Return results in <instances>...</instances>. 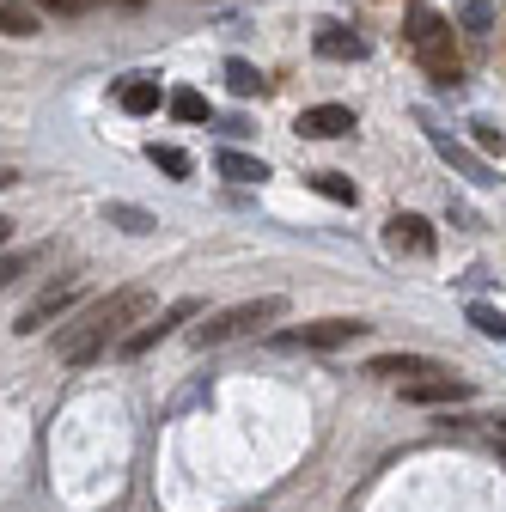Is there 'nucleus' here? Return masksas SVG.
<instances>
[{
    "instance_id": "f257e3e1",
    "label": "nucleus",
    "mask_w": 506,
    "mask_h": 512,
    "mask_svg": "<svg viewBox=\"0 0 506 512\" xmlns=\"http://www.w3.org/2000/svg\"><path fill=\"white\" fill-rule=\"evenodd\" d=\"M153 311V293L147 287H122L86 311H74L68 324H61L55 336V360L61 366H92L104 348H122V336H129V324H141V317Z\"/></svg>"
},
{
    "instance_id": "f03ea898",
    "label": "nucleus",
    "mask_w": 506,
    "mask_h": 512,
    "mask_svg": "<svg viewBox=\"0 0 506 512\" xmlns=\"http://www.w3.org/2000/svg\"><path fill=\"white\" fill-rule=\"evenodd\" d=\"M409 49L421 55V68L439 86H458V49H452V19H439L427 0L409 7Z\"/></svg>"
},
{
    "instance_id": "7ed1b4c3",
    "label": "nucleus",
    "mask_w": 506,
    "mask_h": 512,
    "mask_svg": "<svg viewBox=\"0 0 506 512\" xmlns=\"http://www.w3.org/2000/svg\"><path fill=\"white\" fill-rule=\"evenodd\" d=\"M275 317H287V299H281V293H263V299H244V305L208 317V324H196V330H189V342H196V348H220V342H232V336H250V330L275 324Z\"/></svg>"
},
{
    "instance_id": "20e7f679",
    "label": "nucleus",
    "mask_w": 506,
    "mask_h": 512,
    "mask_svg": "<svg viewBox=\"0 0 506 512\" xmlns=\"http://www.w3.org/2000/svg\"><path fill=\"white\" fill-rule=\"evenodd\" d=\"M372 324L366 317H318V324H299V330H281L269 336L275 348H342V342H360Z\"/></svg>"
},
{
    "instance_id": "39448f33",
    "label": "nucleus",
    "mask_w": 506,
    "mask_h": 512,
    "mask_svg": "<svg viewBox=\"0 0 506 512\" xmlns=\"http://www.w3.org/2000/svg\"><path fill=\"white\" fill-rule=\"evenodd\" d=\"M196 311H202V299H177V305H165L159 317H147L141 330H129V336H122V348H116V354H122V360H141V354H153V348H159L165 336H177V324H189Z\"/></svg>"
},
{
    "instance_id": "423d86ee",
    "label": "nucleus",
    "mask_w": 506,
    "mask_h": 512,
    "mask_svg": "<svg viewBox=\"0 0 506 512\" xmlns=\"http://www.w3.org/2000/svg\"><path fill=\"white\" fill-rule=\"evenodd\" d=\"M74 299H80V281H55L31 311H19V324H13V336H37L43 324H55V317H68L74 311Z\"/></svg>"
},
{
    "instance_id": "0eeeda50",
    "label": "nucleus",
    "mask_w": 506,
    "mask_h": 512,
    "mask_svg": "<svg viewBox=\"0 0 506 512\" xmlns=\"http://www.w3.org/2000/svg\"><path fill=\"white\" fill-rule=\"evenodd\" d=\"M476 397V384L470 378H452V372H427V378H409L403 384V403H470Z\"/></svg>"
},
{
    "instance_id": "6e6552de",
    "label": "nucleus",
    "mask_w": 506,
    "mask_h": 512,
    "mask_svg": "<svg viewBox=\"0 0 506 512\" xmlns=\"http://www.w3.org/2000/svg\"><path fill=\"white\" fill-rule=\"evenodd\" d=\"M299 141H336V135H354V110L348 104H311L299 110Z\"/></svg>"
},
{
    "instance_id": "1a4fd4ad",
    "label": "nucleus",
    "mask_w": 506,
    "mask_h": 512,
    "mask_svg": "<svg viewBox=\"0 0 506 512\" xmlns=\"http://www.w3.org/2000/svg\"><path fill=\"white\" fill-rule=\"evenodd\" d=\"M433 226L421 220V214H391L385 220V250H397V256H433Z\"/></svg>"
},
{
    "instance_id": "9d476101",
    "label": "nucleus",
    "mask_w": 506,
    "mask_h": 512,
    "mask_svg": "<svg viewBox=\"0 0 506 512\" xmlns=\"http://www.w3.org/2000/svg\"><path fill=\"white\" fill-rule=\"evenodd\" d=\"M372 378H397V384H409V378H427V372H446L439 360H427V354H378L372 366H366Z\"/></svg>"
},
{
    "instance_id": "9b49d317",
    "label": "nucleus",
    "mask_w": 506,
    "mask_h": 512,
    "mask_svg": "<svg viewBox=\"0 0 506 512\" xmlns=\"http://www.w3.org/2000/svg\"><path fill=\"white\" fill-rule=\"evenodd\" d=\"M116 104L129 110V116H153L159 110V80H147V74H129L116 86Z\"/></svg>"
},
{
    "instance_id": "f8f14e48",
    "label": "nucleus",
    "mask_w": 506,
    "mask_h": 512,
    "mask_svg": "<svg viewBox=\"0 0 506 512\" xmlns=\"http://www.w3.org/2000/svg\"><path fill=\"white\" fill-rule=\"evenodd\" d=\"M318 55H330V61H360V55H366V37H354L348 25H324V31H318Z\"/></svg>"
},
{
    "instance_id": "ddd939ff",
    "label": "nucleus",
    "mask_w": 506,
    "mask_h": 512,
    "mask_svg": "<svg viewBox=\"0 0 506 512\" xmlns=\"http://www.w3.org/2000/svg\"><path fill=\"white\" fill-rule=\"evenodd\" d=\"M433 147H439V153H446V159H452V165H458V171H464L470 183H494V177H488V165H482V159H476L470 147H458V141L446 135V128H433Z\"/></svg>"
},
{
    "instance_id": "4468645a",
    "label": "nucleus",
    "mask_w": 506,
    "mask_h": 512,
    "mask_svg": "<svg viewBox=\"0 0 506 512\" xmlns=\"http://www.w3.org/2000/svg\"><path fill=\"white\" fill-rule=\"evenodd\" d=\"M214 165H220V177H232V183H263V177H269L263 159H250V153H238V147H226Z\"/></svg>"
},
{
    "instance_id": "2eb2a0df",
    "label": "nucleus",
    "mask_w": 506,
    "mask_h": 512,
    "mask_svg": "<svg viewBox=\"0 0 506 512\" xmlns=\"http://www.w3.org/2000/svg\"><path fill=\"white\" fill-rule=\"evenodd\" d=\"M104 220H110V226H122V232H135V238H141V232H159V220H153L147 208H135V202H110V208H104Z\"/></svg>"
},
{
    "instance_id": "dca6fc26",
    "label": "nucleus",
    "mask_w": 506,
    "mask_h": 512,
    "mask_svg": "<svg viewBox=\"0 0 506 512\" xmlns=\"http://www.w3.org/2000/svg\"><path fill=\"white\" fill-rule=\"evenodd\" d=\"M305 183H311V189H318V196H330V202H342V208H354V202H360V189H354V183H348L342 171H311Z\"/></svg>"
},
{
    "instance_id": "f3484780",
    "label": "nucleus",
    "mask_w": 506,
    "mask_h": 512,
    "mask_svg": "<svg viewBox=\"0 0 506 512\" xmlns=\"http://www.w3.org/2000/svg\"><path fill=\"white\" fill-rule=\"evenodd\" d=\"M226 86H232V98H257V92H263V74L250 68V61L232 55V61H226Z\"/></svg>"
},
{
    "instance_id": "a211bd4d",
    "label": "nucleus",
    "mask_w": 506,
    "mask_h": 512,
    "mask_svg": "<svg viewBox=\"0 0 506 512\" xmlns=\"http://www.w3.org/2000/svg\"><path fill=\"white\" fill-rule=\"evenodd\" d=\"M165 104H171V116H177V122H208V98H202V92H189V86H183V92H171Z\"/></svg>"
},
{
    "instance_id": "6ab92c4d",
    "label": "nucleus",
    "mask_w": 506,
    "mask_h": 512,
    "mask_svg": "<svg viewBox=\"0 0 506 512\" xmlns=\"http://www.w3.org/2000/svg\"><path fill=\"white\" fill-rule=\"evenodd\" d=\"M147 159H153L165 177H189V153H183V147H159V141H153V147H147Z\"/></svg>"
},
{
    "instance_id": "aec40b11",
    "label": "nucleus",
    "mask_w": 506,
    "mask_h": 512,
    "mask_svg": "<svg viewBox=\"0 0 506 512\" xmlns=\"http://www.w3.org/2000/svg\"><path fill=\"white\" fill-rule=\"evenodd\" d=\"M470 324H476L488 342H506V311H494V305H470Z\"/></svg>"
},
{
    "instance_id": "412c9836",
    "label": "nucleus",
    "mask_w": 506,
    "mask_h": 512,
    "mask_svg": "<svg viewBox=\"0 0 506 512\" xmlns=\"http://www.w3.org/2000/svg\"><path fill=\"white\" fill-rule=\"evenodd\" d=\"M0 31H7V37H31V31H37V19H31L25 7H13V0H7V7H0Z\"/></svg>"
},
{
    "instance_id": "4be33fe9",
    "label": "nucleus",
    "mask_w": 506,
    "mask_h": 512,
    "mask_svg": "<svg viewBox=\"0 0 506 512\" xmlns=\"http://www.w3.org/2000/svg\"><path fill=\"white\" fill-rule=\"evenodd\" d=\"M488 25H494V0H464V31L482 37Z\"/></svg>"
},
{
    "instance_id": "5701e85b",
    "label": "nucleus",
    "mask_w": 506,
    "mask_h": 512,
    "mask_svg": "<svg viewBox=\"0 0 506 512\" xmlns=\"http://www.w3.org/2000/svg\"><path fill=\"white\" fill-rule=\"evenodd\" d=\"M470 128H476V147H482V153H500V147H506V135H500L494 122H470Z\"/></svg>"
},
{
    "instance_id": "b1692460",
    "label": "nucleus",
    "mask_w": 506,
    "mask_h": 512,
    "mask_svg": "<svg viewBox=\"0 0 506 512\" xmlns=\"http://www.w3.org/2000/svg\"><path fill=\"white\" fill-rule=\"evenodd\" d=\"M37 7H49V13H61V19H80L92 0H37Z\"/></svg>"
},
{
    "instance_id": "393cba45",
    "label": "nucleus",
    "mask_w": 506,
    "mask_h": 512,
    "mask_svg": "<svg viewBox=\"0 0 506 512\" xmlns=\"http://www.w3.org/2000/svg\"><path fill=\"white\" fill-rule=\"evenodd\" d=\"M494 445L506 452V415H494Z\"/></svg>"
},
{
    "instance_id": "a878e982",
    "label": "nucleus",
    "mask_w": 506,
    "mask_h": 512,
    "mask_svg": "<svg viewBox=\"0 0 506 512\" xmlns=\"http://www.w3.org/2000/svg\"><path fill=\"white\" fill-rule=\"evenodd\" d=\"M116 7H129V13H141V7H147V0H116Z\"/></svg>"
}]
</instances>
